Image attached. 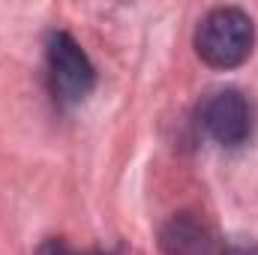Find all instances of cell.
<instances>
[{"label":"cell","instance_id":"1","mask_svg":"<svg viewBox=\"0 0 258 255\" xmlns=\"http://www.w3.org/2000/svg\"><path fill=\"white\" fill-rule=\"evenodd\" d=\"M255 45V24L237 6H219L207 12L195 30V51L213 69L240 66Z\"/></svg>","mask_w":258,"mask_h":255},{"label":"cell","instance_id":"2","mask_svg":"<svg viewBox=\"0 0 258 255\" xmlns=\"http://www.w3.org/2000/svg\"><path fill=\"white\" fill-rule=\"evenodd\" d=\"M45 60H48V81H51V93L57 102L63 105H78L90 96L93 84H96V69L90 63V57L84 54V48L63 30L48 36L45 45Z\"/></svg>","mask_w":258,"mask_h":255},{"label":"cell","instance_id":"3","mask_svg":"<svg viewBox=\"0 0 258 255\" xmlns=\"http://www.w3.org/2000/svg\"><path fill=\"white\" fill-rule=\"evenodd\" d=\"M198 123L201 129L222 147H240L252 135V108L249 99L234 90L222 87L201 99L198 105Z\"/></svg>","mask_w":258,"mask_h":255},{"label":"cell","instance_id":"4","mask_svg":"<svg viewBox=\"0 0 258 255\" xmlns=\"http://www.w3.org/2000/svg\"><path fill=\"white\" fill-rule=\"evenodd\" d=\"M159 246L165 255H216V234L204 216L180 210L159 228Z\"/></svg>","mask_w":258,"mask_h":255},{"label":"cell","instance_id":"5","mask_svg":"<svg viewBox=\"0 0 258 255\" xmlns=\"http://www.w3.org/2000/svg\"><path fill=\"white\" fill-rule=\"evenodd\" d=\"M39 255H114V252H72L63 240H48V243L39 249Z\"/></svg>","mask_w":258,"mask_h":255},{"label":"cell","instance_id":"6","mask_svg":"<svg viewBox=\"0 0 258 255\" xmlns=\"http://www.w3.org/2000/svg\"><path fill=\"white\" fill-rule=\"evenodd\" d=\"M219 255H258V243H228Z\"/></svg>","mask_w":258,"mask_h":255}]
</instances>
